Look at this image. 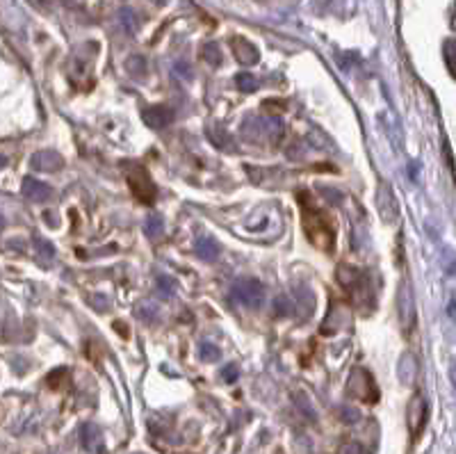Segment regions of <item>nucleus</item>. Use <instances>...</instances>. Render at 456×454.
Masks as SVG:
<instances>
[{"mask_svg": "<svg viewBox=\"0 0 456 454\" xmlns=\"http://www.w3.org/2000/svg\"><path fill=\"white\" fill-rule=\"evenodd\" d=\"M406 418H409V430L413 434V439H415V436L422 432V427L427 423V402H425L422 395H413L411 397Z\"/></svg>", "mask_w": 456, "mask_h": 454, "instance_id": "obj_7", "label": "nucleus"}, {"mask_svg": "<svg viewBox=\"0 0 456 454\" xmlns=\"http://www.w3.org/2000/svg\"><path fill=\"white\" fill-rule=\"evenodd\" d=\"M230 46H233V55L240 64L244 66H253L258 59H260V53H258V48L253 46L251 41H247L244 37H233L230 39Z\"/></svg>", "mask_w": 456, "mask_h": 454, "instance_id": "obj_9", "label": "nucleus"}, {"mask_svg": "<svg viewBox=\"0 0 456 454\" xmlns=\"http://www.w3.org/2000/svg\"><path fill=\"white\" fill-rule=\"evenodd\" d=\"M221 377H223V381H228V383H233L237 377H240V368L235 363H228L226 368L221 370Z\"/></svg>", "mask_w": 456, "mask_h": 454, "instance_id": "obj_22", "label": "nucleus"}, {"mask_svg": "<svg viewBox=\"0 0 456 454\" xmlns=\"http://www.w3.org/2000/svg\"><path fill=\"white\" fill-rule=\"evenodd\" d=\"M345 454H363V450L358 445H349V448H345Z\"/></svg>", "mask_w": 456, "mask_h": 454, "instance_id": "obj_25", "label": "nucleus"}, {"mask_svg": "<svg viewBox=\"0 0 456 454\" xmlns=\"http://www.w3.org/2000/svg\"><path fill=\"white\" fill-rule=\"evenodd\" d=\"M233 299L247 308H260L265 302V288L256 278H242L233 285Z\"/></svg>", "mask_w": 456, "mask_h": 454, "instance_id": "obj_3", "label": "nucleus"}, {"mask_svg": "<svg viewBox=\"0 0 456 454\" xmlns=\"http://www.w3.org/2000/svg\"><path fill=\"white\" fill-rule=\"evenodd\" d=\"M299 201H301V199H299ZM301 206H304V213H301V222H304V231H306V235H308V240H311L317 249L333 251V244H335L333 222H331L329 217H326L322 211L306 206L304 201H301Z\"/></svg>", "mask_w": 456, "mask_h": 454, "instance_id": "obj_1", "label": "nucleus"}, {"mask_svg": "<svg viewBox=\"0 0 456 454\" xmlns=\"http://www.w3.org/2000/svg\"><path fill=\"white\" fill-rule=\"evenodd\" d=\"M199 354H201V359H203V361H217L219 356H221L219 347H217V345H212V343H201Z\"/></svg>", "mask_w": 456, "mask_h": 454, "instance_id": "obj_18", "label": "nucleus"}, {"mask_svg": "<svg viewBox=\"0 0 456 454\" xmlns=\"http://www.w3.org/2000/svg\"><path fill=\"white\" fill-rule=\"evenodd\" d=\"M235 83H237V87L242 92H253L256 87H258V80L251 76V73H240L237 78H235Z\"/></svg>", "mask_w": 456, "mask_h": 454, "instance_id": "obj_19", "label": "nucleus"}, {"mask_svg": "<svg viewBox=\"0 0 456 454\" xmlns=\"http://www.w3.org/2000/svg\"><path fill=\"white\" fill-rule=\"evenodd\" d=\"M80 439H82V445L87 448L89 452H101L103 450V436L98 432V427L94 425H84L82 432H80Z\"/></svg>", "mask_w": 456, "mask_h": 454, "instance_id": "obj_12", "label": "nucleus"}, {"mask_svg": "<svg viewBox=\"0 0 456 454\" xmlns=\"http://www.w3.org/2000/svg\"><path fill=\"white\" fill-rule=\"evenodd\" d=\"M126 167H128L126 180H128V185H131L135 199L142 201V204H153V201H156V185H153L149 171L137 162L126 164Z\"/></svg>", "mask_w": 456, "mask_h": 454, "instance_id": "obj_2", "label": "nucleus"}, {"mask_svg": "<svg viewBox=\"0 0 456 454\" xmlns=\"http://www.w3.org/2000/svg\"><path fill=\"white\" fill-rule=\"evenodd\" d=\"M415 302H413V290H411V283L404 281L399 288V320H402V327L413 329L415 327Z\"/></svg>", "mask_w": 456, "mask_h": 454, "instance_id": "obj_6", "label": "nucleus"}, {"mask_svg": "<svg viewBox=\"0 0 456 454\" xmlns=\"http://www.w3.org/2000/svg\"><path fill=\"white\" fill-rule=\"evenodd\" d=\"M292 308H295V306H292V304L286 299V297H279V302L274 304V313H277V315H288Z\"/></svg>", "mask_w": 456, "mask_h": 454, "instance_id": "obj_23", "label": "nucleus"}, {"mask_svg": "<svg viewBox=\"0 0 456 454\" xmlns=\"http://www.w3.org/2000/svg\"><path fill=\"white\" fill-rule=\"evenodd\" d=\"M342 418H345V423H356L358 420V411H356V409H342Z\"/></svg>", "mask_w": 456, "mask_h": 454, "instance_id": "obj_24", "label": "nucleus"}, {"mask_svg": "<svg viewBox=\"0 0 456 454\" xmlns=\"http://www.w3.org/2000/svg\"><path fill=\"white\" fill-rule=\"evenodd\" d=\"M158 290L165 295V297H171L176 292V281L169 276H158Z\"/></svg>", "mask_w": 456, "mask_h": 454, "instance_id": "obj_20", "label": "nucleus"}, {"mask_svg": "<svg viewBox=\"0 0 456 454\" xmlns=\"http://www.w3.org/2000/svg\"><path fill=\"white\" fill-rule=\"evenodd\" d=\"M347 390L351 397L356 399H363V402H376L378 399V388L372 379V374L363 368H356L351 372L349 383H347Z\"/></svg>", "mask_w": 456, "mask_h": 454, "instance_id": "obj_4", "label": "nucleus"}, {"mask_svg": "<svg viewBox=\"0 0 456 454\" xmlns=\"http://www.w3.org/2000/svg\"><path fill=\"white\" fill-rule=\"evenodd\" d=\"M219 251L221 247L217 244V240L210 238V235H203V238H199V242H196V254L203 260H217Z\"/></svg>", "mask_w": 456, "mask_h": 454, "instance_id": "obj_13", "label": "nucleus"}, {"mask_svg": "<svg viewBox=\"0 0 456 454\" xmlns=\"http://www.w3.org/2000/svg\"><path fill=\"white\" fill-rule=\"evenodd\" d=\"M174 121V110L167 108V106H151L144 110V124L149 128H165Z\"/></svg>", "mask_w": 456, "mask_h": 454, "instance_id": "obj_10", "label": "nucleus"}, {"mask_svg": "<svg viewBox=\"0 0 456 454\" xmlns=\"http://www.w3.org/2000/svg\"><path fill=\"white\" fill-rule=\"evenodd\" d=\"M37 254H39V256H44L46 260H53V256H55L53 244L46 242V240H37Z\"/></svg>", "mask_w": 456, "mask_h": 454, "instance_id": "obj_21", "label": "nucleus"}, {"mask_svg": "<svg viewBox=\"0 0 456 454\" xmlns=\"http://www.w3.org/2000/svg\"><path fill=\"white\" fill-rule=\"evenodd\" d=\"M376 211L381 215V220L385 224H395L399 220V204H397V197H395L392 185L388 180H381L378 183V190H376Z\"/></svg>", "mask_w": 456, "mask_h": 454, "instance_id": "obj_5", "label": "nucleus"}, {"mask_svg": "<svg viewBox=\"0 0 456 454\" xmlns=\"http://www.w3.org/2000/svg\"><path fill=\"white\" fill-rule=\"evenodd\" d=\"M5 164H7V160L3 158V155H0V167H5Z\"/></svg>", "mask_w": 456, "mask_h": 454, "instance_id": "obj_26", "label": "nucleus"}, {"mask_svg": "<svg viewBox=\"0 0 456 454\" xmlns=\"http://www.w3.org/2000/svg\"><path fill=\"white\" fill-rule=\"evenodd\" d=\"M415 370H418V365H415V361H413V356H404L402 359V363H399V374H402V381H406V383H411L413 381V377H415Z\"/></svg>", "mask_w": 456, "mask_h": 454, "instance_id": "obj_16", "label": "nucleus"}, {"mask_svg": "<svg viewBox=\"0 0 456 454\" xmlns=\"http://www.w3.org/2000/svg\"><path fill=\"white\" fill-rule=\"evenodd\" d=\"M144 229H146V235H149V238H158V235L165 231V222H162V217L158 213H151L149 220H146V224H144Z\"/></svg>", "mask_w": 456, "mask_h": 454, "instance_id": "obj_15", "label": "nucleus"}, {"mask_svg": "<svg viewBox=\"0 0 456 454\" xmlns=\"http://www.w3.org/2000/svg\"><path fill=\"white\" fill-rule=\"evenodd\" d=\"M3 226H5V220H3V215H0V229H3Z\"/></svg>", "mask_w": 456, "mask_h": 454, "instance_id": "obj_27", "label": "nucleus"}, {"mask_svg": "<svg viewBox=\"0 0 456 454\" xmlns=\"http://www.w3.org/2000/svg\"><path fill=\"white\" fill-rule=\"evenodd\" d=\"M30 164H32L34 169H39V171H57V169L64 167V160H62V155H59L57 151H50V148H46V151L34 153Z\"/></svg>", "mask_w": 456, "mask_h": 454, "instance_id": "obj_11", "label": "nucleus"}, {"mask_svg": "<svg viewBox=\"0 0 456 454\" xmlns=\"http://www.w3.org/2000/svg\"><path fill=\"white\" fill-rule=\"evenodd\" d=\"M21 192H23V197L25 199H30V201H50L53 199V187L48 185V183H41L37 178H32V176H25L23 183H21Z\"/></svg>", "mask_w": 456, "mask_h": 454, "instance_id": "obj_8", "label": "nucleus"}, {"mask_svg": "<svg viewBox=\"0 0 456 454\" xmlns=\"http://www.w3.org/2000/svg\"><path fill=\"white\" fill-rule=\"evenodd\" d=\"M454 39H447L445 46H443V55H445V64L450 69V73L454 76L456 73V59H454Z\"/></svg>", "mask_w": 456, "mask_h": 454, "instance_id": "obj_17", "label": "nucleus"}, {"mask_svg": "<svg viewBox=\"0 0 456 454\" xmlns=\"http://www.w3.org/2000/svg\"><path fill=\"white\" fill-rule=\"evenodd\" d=\"M201 57H203V62H208L210 66H219L221 64V48L217 46V43H205V46L201 48Z\"/></svg>", "mask_w": 456, "mask_h": 454, "instance_id": "obj_14", "label": "nucleus"}]
</instances>
